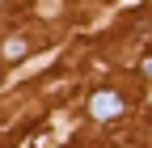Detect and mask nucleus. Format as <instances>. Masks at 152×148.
Listing matches in <instances>:
<instances>
[{
    "instance_id": "obj_2",
    "label": "nucleus",
    "mask_w": 152,
    "mask_h": 148,
    "mask_svg": "<svg viewBox=\"0 0 152 148\" xmlns=\"http://www.w3.org/2000/svg\"><path fill=\"white\" fill-rule=\"evenodd\" d=\"M17 55H26V38H9L4 42V59H17Z\"/></svg>"
},
{
    "instance_id": "obj_1",
    "label": "nucleus",
    "mask_w": 152,
    "mask_h": 148,
    "mask_svg": "<svg viewBox=\"0 0 152 148\" xmlns=\"http://www.w3.org/2000/svg\"><path fill=\"white\" fill-rule=\"evenodd\" d=\"M89 114L97 123H110V119H123L127 114V97L114 93V89H97V93L89 97Z\"/></svg>"
},
{
    "instance_id": "obj_3",
    "label": "nucleus",
    "mask_w": 152,
    "mask_h": 148,
    "mask_svg": "<svg viewBox=\"0 0 152 148\" xmlns=\"http://www.w3.org/2000/svg\"><path fill=\"white\" fill-rule=\"evenodd\" d=\"M144 72H148V76H152V59H148V64H144Z\"/></svg>"
}]
</instances>
